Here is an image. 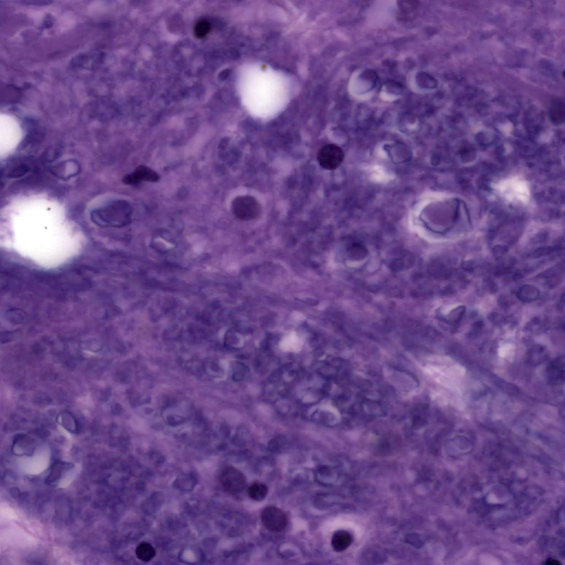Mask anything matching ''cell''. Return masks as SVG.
<instances>
[{"instance_id":"10","label":"cell","mask_w":565,"mask_h":565,"mask_svg":"<svg viewBox=\"0 0 565 565\" xmlns=\"http://www.w3.org/2000/svg\"><path fill=\"white\" fill-rule=\"evenodd\" d=\"M540 296L538 288L533 285L526 284L522 286L517 292V297L524 303H532L537 300Z\"/></svg>"},{"instance_id":"8","label":"cell","mask_w":565,"mask_h":565,"mask_svg":"<svg viewBox=\"0 0 565 565\" xmlns=\"http://www.w3.org/2000/svg\"><path fill=\"white\" fill-rule=\"evenodd\" d=\"M547 377L549 382L553 385L561 384L564 380V359L557 358L551 361L547 367Z\"/></svg>"},{"instance_id":"15","label":"cell","mask_w":565,"mask_h":565,"mask_svg":"<svg viewBox=\"0 0 565 565\" xmlns=\"http://www.w3.org/2000/svg\"><path fill=\"white\" fill-rule=\"evenodd\" d=\"M466 311L465 306H460L452 311L450 315L451 321L453 323H458L463 317Z\"/></svg>"},{"instance_id":"2","label":"cell","mask_w":565,"mask_h":565,"mask_svg":"<svg viewBox=\"0 0 565 565\" xmlns=\"http://www.w3.org/2000/svg\"><path fill=\"white\" fill-rule=\"evenodd\" d=\"M132 214V209L129 204L125 202L117 201L108 204L107 206L94 211L95 219L103 220L115 224L125 223Z\"/></svg>"},{"instance_id":"18","label":"cell","mask_w":565,"mask_h":565,"mask_svg":"<svg viewBox=\"0 0 565 565\" xmlns=\"http://www.w3.org/2000/svg\"><path fill=\"white\" fill-rule=\"evenodd\" d=\"M511 299L506 296H501L498 299L499 304L502 308H508V306L511 305Z\"/></svg>"},{"instance_id":"3","label":"cell","mask_w":565,"mask_h":565,"mask_svg":"<svg viewBox=\"0 0 565 565\" xmlns=\"http://www.w3.org/2000/svg\"><path fill=\"white\" fill-rule=\"evenodd\" d=\"M231 209L234 215L242 220H255L261 214L260 204L250 195L236 197L231 204Z\"/></svg>"},{"instance_id":"12","label":"cell","mask_w":565,"mask_h":565,"mask_svg":"<svg viewBox=\"0 0 565 565\" xmlns=\"http://www.w3.org/2000/svg\"><path fill=\"white\" fill-rule=\"evenodd\" d=\"M136 555L138 559L144 562L151 561L156 555V551L151 544L142 542L136 549Z\"/></svg>"},{"instance_id":"17","label":"cell","mask_w":565,"mask_h":565,"mask_svg":"<svg viewBox=\"0 0 565 565\" xmlns=\"http://www.w3.org/2000/svg\"><path fill=\"white\" fill-rule=\"evenodd\" d=\"M483 286H484V289L489 294L496 293L497 291L498 290V285L491 278H486L484 282V284H483Z\"/></svg>"},{"instance_id":"4","label":"cell","mask_w":565,"mask_h":565,"mask_svg":"<svg viewBox=\"0 0 565 565\" xmlns=\"http://www.w3.org/2000/svg\"><path fill=\"white\" fill-rule=\"evenodd\" d=\"M220 482L223 488L230 494H239L246 485L243 474L239 470L233 467L225 468L220 476Z\"/></svg>"},{"instance_id":"6","label":"cell","mask_w":565,"mask_h":565,"mask_svg":"<svg viewBox=\"0 0 565 565\" xmlns=\"http://www.w3.org/2000/svg\"><path fill=\"white\" fill-rule=\"evenodd\" d=\"M263 525L273 532H281L287 526V517L280 509L274 506L265 508L261 513Z\"/></svg>"},{"instance_id":"14","label":"cell","mask_w":565,"mask_h":565,"mask_svg":"<svg viewBox=\"0 0 565 565\" xmlns=\"http://www.w3.org/2000/svg\"><path fill=\"white\" fill-rule=\"evenodd\" d=\"M560 248L559 246H556L555 247H551L549 246L541 247L537 248L535 250L532 254V257L534 258H539L543 256H546L553 253L557 249Z\"/></svg>"},{"instance_id":"5","label":"cell","mask_w":565,"mask_h":565,"mask_svg":"<svg viewBox=\"0 0 565 565\" xmlns=\"http://www.w3.org/2000/svg\"><path fill=\"white\" fill-rule=\"evenodd\" d=\"M345 159L343 149L335 144H328L319 151L317 160L324 169L334 170L342 164Z\"/></svg>"},{"instance_id":"16","label":"cell","mask_w":565,"mask_h":565,"mask_svg":"<svg viewBox=\"0 0 565 565\" xmlns=\"http://www.w3.org/2000/svg\"><path fill=\"white\" fill-rule=\"evenodd\" d=\"M509 249L506 245L498 244L494 247L492 252L496 259L499 260L506 255Z\"/></svg>"},{"instance_id":"7","label":"cell","mask_w":565,"mask_h":565,"mask_svg":"<svg viewBox=\"0 0 565 565\" xmlns=\"http://www.w3.org/2000/svg\"><path fill=\"white\" fill-rule=\"evenodd\" d=\"M124 180L129 185H136L142 181L157 182L159 176L153 169L146 166H139L133 173L126 176Z\"/></svg>"},{"instance_id":"1","label":"cell","mask_w":565,"mask_h":565,"mask_svg":"<svg viewBox=\"0 0 565 565\" xmlns=\"http://www.w3.org/2000/svg\"><path fill=\"white\" fill-rule=\"evenodd\" d=\"M245 79L247 104H282L285 91L282 81L268 71L252 72Z\"/></svg>"},{"instance_id":"11","label":"cell","mask_w":565,"mask_h":565,"mask_svg":"<svg viewBox=\"0 0 565 565\" xmlns=\"http://www.w3.org/2000/svg\"><path fill=\"white\" fill-rule=\"evenodd\" d=\"M268 489L266 485L262 482H254L248 488V495L250 498L255 501H263L267 496Z\"/></svg>"},{"instance_id":"13","label":"cell","mask_w":565,"mask_h":565,"mask_svg":"<svg viewBox=\"0 0 565 565\" xmlns=\"http://www.w3.org/2000/svg\"><path fill=\"white\" fill-rule=\"evenodd\" d=\"M210 28V24L206 20H201L195 26V35L199 38L205 37L209 32Z\"/></svg>"},{"instance_id":"9","label":"cell","mask_w":565,"mask_h":565,"mask_svg":"<svg viewBox=\"0 0 565 565\" xmlns=\"http://www.w3.org/2000/svg\"><path fill=\"white\" fill-rule=\"evenodd\" d=\"M352 535L344 530H339L333 535L332 546L335 551H342L348 548L352 543Z\"/></svg>"},{"instance_id":"19","label":"cell","mask_w":565,"mask_h":565,"mask_svg":"<svg viewBox=\"0 0 565 565\" xmlns=\"http://www.w3.org/2000/svg\"><path fill=\"white\" fill-rule=\"evenodd\" d=\"M476 267V263L474 261H466L462 264V267L464 270L472 272Z\"/></svg>"}]
</instances>
